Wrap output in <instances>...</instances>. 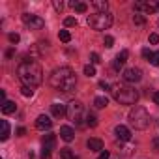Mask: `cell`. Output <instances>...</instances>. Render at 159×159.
<instances>
[{
	"label": "cell",
	"mask_w": 159,
	"mask_h": 159,
	"mask_svg": "<svg viewBox=\"0 0 159 159\" xmlns=\"http://www.w3.org/2000/svg\"><path fill=\"white\" fill-rule=\"evenodd\" d=\"M49 83L54 90L58 92H71L75 90L77 86V77H75V71L67 66H62V67H56L51 77H49Z\"/></svg>",
	"instance_id": "cell-1"
},
{
	"label": "cell",
	"mask_w": 159,
	"mask_h": 159,
	"mask_svg": "<svg viewBox=\"0 0 159 159\" xmlns=\"http://www.w3.org/2000/svg\"><path fill=\"white\" fill-rule=\"evenodd\" d=\"M17 77L21 79V83L25 86L34 88V86L41 84V81H43V71H41V67H39L38 62L25 60V62H21L17 66Z\"/></svg>",
	"instance_id": "cell-2"
},
{
	"label": "cell",
	"mask_w": 159,
	"mask_h": 159,
	"mask_svg": "<svg viewBox=\"0 0 159 159\" xmlns=\"http://www.w3.org/2000/svg\"><path fill=\"white\" fill-rule=\"evenodd\" d=\"M111 92H112V98L120 105H135L137 99H139V92L133 86H127V84H114Z\"/></svg>",
	"instance_id": "cell-3"
},
{
	"label": "cell",
	"mask_w": 159,
	"mask_h": 159,
	"mask_svg": "<svg viewBox=\"0 0 159 159\" xmlns=\"http://www.w3.org/2000/svg\"><path fill=\"white\" fill-rule=\"evenodd\" d=\"M150 112L144 109V107H140V105H137V107H133L131 109V112H129V124L135 127V129H146L148 125H150Z\"/></svg>",
	"instance_id": "cell-4"
},
{
	"label": "cell",
	"mask_w": 159,
	"mask_h": 159,
	"mask_svg": "<svg viewBox=\"0 0 159 159\" xmlns=\"http://www.w3.org/2000/svg\"><path fill=\"white\" fill-rule=\"evenodd\" d=\"M112 15L109 11L105 13H94V15H88V26L94 28V30H107L111 25H112Z\"/></svg>",
	"instance_id": "cell-5"
},
{
	"label": "cell",
	"mask_w": 159,
	"mask_h": 159,
	"mask_svg": "<svg viewBox=\"0 0 159 159\" xmlns=\"http://www.w3.org/2000/svg\"><path fill=\"white\" fill-rule=\"evenodd\" d=\"M66 116H67L73 124L81 125L83 120H84V105H83L81 101H71V103L67 105V112H66Z\"/></svg>",
	"instance_id": "cell-6"
},
{
	"label": "cell",
	"mask_w": 159,
	"mask_h": 159,
	"mask_svg": "<svg viewBox=\"0 0 159 159\" xmlns=\"http://www.w3.org/2000/svg\"><path fill=\"white\" fill-rule=\"evenodd\" d=\"M23 23L30 28V30H41L45 26V21L39 17V15H34V13H23Z\"/></svg>",
	"instance_id": "cell-7"
},
{
	"label": "cell",
	"mask_w": 159,
	"mask_h": 159,
	"mask_svg": "<svg viewBox=\"0 0 159 159\" xmlns=\"http://www.w3.org/2000/svg\"><path fill=\"white\" fill-rule=\"evenodd\" d=\"M135 11H144V13H153L159 11V2H152V0H139L133 4Z\"/></svg>",
	"instance_id": "cell-8"
},
{
	"label": "cell",
	"mask_w": 159,
	"mask_h": 159,
	"mask_svg": "<svg viewBox=\"0 0 159 159\" xmlns=\"http://www.w3.org/2000/svg\"><path fill=\"white\" fill-rule=\"evenodd\" d=\"M122 77H124L125 83H139L142 79V71L139 67H127V69H124Z\"/></svg>",
	"instance_id": "cell-9"
},
{
	"label": "cell",
	"mask_w": 159,
	"mask_h": 159,
	"mask_svg": "<svg viewBox=\"0 0 159 159\" xmlns=\"http://www.w3.org/2000/svg\"><path fill=\"white\" fill-rule=\"evenodd\" d=\"M114 133H116V139L122 140V142H129V140H131V131H129V127H125V125H116Z\"/></svg>",
	"instance_id": "cell-10"
},
{
	"label": "cell",
	"mask_w": 159,
	"mask_h": 159,
	"mask_svg": "<svg viewBox=\"0 0 159 159\" xmlns=\"http://www.w3.org/2000/svg\"><path fill=\"white\" fill-rule=\"evenodd\" d=\"M36 127H38V129H41V131L51 129V127H52V120H51L49 116L41 114V116H38V120H36Z\"/></svg>",
	"instance_id": "cell-11"
},
{
	"label": "cell",
	"mask_w": 159,
	"mask_h": 159,
	"mask_svg": "<svg viewBox=\"0 0 159 159\" xmlns=\"http://www.w3.org/2000/svg\"><path fill=\"white\" fill-rule=\"evenodd\" d=\"M60 139L66 140V142H71V140L75 139V131H73L69 125H62V127H60Z\"/></svg>",
	"instance_id": "cell-12"
},
{
	"label": "cell",
	"mask_w": 159,
	"mask_h": 159,
	"mask_svg": "<svg viewBox=\"0 0 159 159\" xmlns=\"http://www.w3.org/2000/svg\"><path fill=\"white\" fill-rule=\"evenodd\" d=\"M51 112H52L54 118H62V116L67 112V107L62 105V103H52V105H51Z\"/></svg>",
	"instance_id": "cell-13"
},
{
	"label": "cell",
	"mask_w": 159,
	"mask_h": 159,
	"mask_svg": "<svg viewBox=\"0 0 159 159\" xmlns=\"http://www.w3.org/2000/svg\"><path fill=\"white\" fill-rule=\"evenodd\" d=\"M54 146H56V135L54 133H47L45 137H43V148H47V150H54Z\"/></svg>",
	"instance_id": "cell-14"
},
{
	"label": "cell",
	"mask_w": 159,
	"mask_h": 159,
	"mask_svg": "<svg viewBox=\"0 0 159 159\" xmlns=\"http://www.w3.org/2000/svg\"><path fill=\"white\" fill-rule=\"evenodd\" d=\"M86 146L90 152H99V150H103V140L101 139H88Z\"/></svg>",
	"instance_id": "cell-15"
},
{
	"label": "cell",
	"mask_w": 159,
	"mask_h": 159,
	"mask_svg": "<svg viewBox=\"0 0 159 159\" xmlns=\"http://www.w3.org/2000/svg\"><path fill=\"white\" fill-rule=\"evenodd\" d=\"M90 6L96 10V13H105V11L109 10V4L105 2V0H94Z\"/></svg>",
	"instance_id": "cell-16"
},
{
	"label": "cell",
	"mask_w": 159,
	"mask_h": 159,
	"mask_svg": "<svg viewBox=\"0 0 159 159\" xmlns=\"http://www.w3.org/2000/svg\"><path fill=\"white\" fill-rule=\"evenodd\" d=\"M127 56H129V52H127L125 49H124V51H120V52L116 54V60H114V67L118 69L122 64H125V62H127Z\"/></svg>",
	"instance_id": "cell-17"
},
{
	"label": "cell",
	"mask_w": 159,
	"mask_h": 159,
	"mask_svg": "<svg viewBox=\"0 0 159 159\" xmlns=\"http://www.w3.org/2000/svg\"><path fill=\"white\" fill-rule=\"evenodd\" d=\"M69 6L75 11H79V13H86L88 11V4H84V2H77V0H73V2H69Z\"/></svg>",
	"instance_id": "cell-18"
},
{
	"label": "cell",
	"mask_w": 159,
	"mask_h": 159,
	"mask_svg": "<svg viewBox=\"0 0 159 159\" xmlns=\"http://www.w3.org/2000/svg\"><path fill=\"white\" fill-rule=\"evenodd\" d=\"M0 125H2L0 140H8V139H10V124H8V120H2V122H0Z\"/></svg>",
	"instance_id": "cell-19"
},
{
	"label": "cell",
	"mask_w": 159,
	"mask_h": 159,
	"mask_svg": "<svg viewBox=\"0 0 159 159\" xmlns=\"http://www.w3.org/2000/svg\"><path fill=\"white\" fill-rule=\"evenodd\" d=\"M15 111H17L15 101H6V103L2 105V112H4V114H13Z\"/></svg>",
	"instance_id": "cell-20"
},
{
	"label": "cell",
	"mask_w": 159,
	"mask_h": 159,
	"mask_svg": "<svg viewBox=\"0 0 159 159\" xmlns=\"http://www.w3.org/2000/svg\"><path fill=\"white\" fill-rule=\"evenodd\" d=\"M107 105H109V99H107L105 96H98V98L94 99V107H96V109H105Z\"/></svg>",
	"instance_id": "cell-21"
},
{
	"label": "cell",
	"mask_w": 159,
	"mask_h": 159,
	"mask_svg": "<svg viewBox=\"0 0 159 159\" xmlns=\"http://www.w3.org/2000/svg\"><path fill=\"white\" fill-rule=\"evenodd\" d=\"M60 159H79V157H75L69 148H62L60 150Z\"/></svg>",
	"instance_id": "cell-22"
},
{
	"label": "cell",
	"mask_w": 159,
	"mask_h": 159,
	"mask_svg": "<svg viewBox=\"0 0 159 159\" xmlns=\"http://www.w3.org/2000/svg\"><path fill=\"white\" fill-rule=\"evenodd\" d=\"M58 38H60V41H64V43H69V41H71L69 30H60V32H58Z\"/></svg>",
	"instance_id": "cell-23"
},
{
	"label": "cell",
	"mask_w": 159,
	"mask_h": 159,
	"mask_svg": "<svg viewBox=\"0 0 159 159\" xmlns=\"http://www.w3.org/2000/svg\"><path fill=\"white\" fill-rule=\"evenodd\" d=\"M21 94L25 96V98H32V94H34V88H30V86H21Z\"/></svg>",
	"instance_id": "cell-24"
},
{
	"label": "cell",
	"mask_w": 159,
	"mask_h": 159,
	"mask_svg": "<svg viewBox=\"0 0 159 159\" xmlns=\"http://www.w3.org/2000/svg\"><path fill=\"white\" fill-rule=\"evenodd\" d=\"M84 75H86V77H94V75H96V67H94L92 64L84 66Z\"/></svg>",
	"instance_id": "cell-25"
},
{
	"label": "cell",
	"mask_w": 159,
	"mask_h": 159,
	"mask_svg": "<svg viewBox=\"0 0 159 159\" xmlns=\"http://www.w3.org/2000/svg\"><path fill=\"white\" fill-rule=\"evenodd\" d=\"M86 125L96 127V125H98V118H96L94 114H88V116H86Z\"/></svg>",
	"instance_id": "cell-26"
},
{
	"label": "cell",
	"mask_w": 159,
	"mask_h": 159,
	"mask_svg": "<svg viewBox=\"0 0 159 159\" xmlns=\"http://www.w3.org/2000/svg\"><path fill=\"white\" fill-rule=\"evenodd\" d=\"M133 23H135V25H144V23H146V17L140 15V13H137V15H133Z\"/></svg>",
	"instance_id": "cell-27"
},
{
	"label": "cell",
	"mask_w": 159,
	"mask_h": 159,
	"mask_svg": "<svg viewBox=\"0 0 159 159\" xmlns=\"http://www.w3.org/2000/svg\"><path fill=\"white\" fill-rule=\"evenodd\" d=\"M64 25H66L67 28L77 26V19H75V17H66V19H64Z\"/></svg>",
	"instance_id": "cell-28"
},
{
	"label": "cell",
	"mask_w": 159,
	"mask_h": 159,
	"mask_svg": "<svg viewBox=\"0 0 159 159\" xmlns=\"http://www.w3.org/2000/svg\"><path fill=\"white\" fill-rule=\"evenodd\" d=\"M103 43H105V47H107V49H111V47L114 45V38H112V36H105Z\"/></svg>",
	"instance_id": "cell-29"
},
{
	"label": "cell",
	"mask_w": 159,
	"mask_h": 159,
	"mask_svg": "<svg viewBox=\"0 0 159 159\" xmlns=\"http://www.w3.org/2000/svg\"><path fill=\"white\" fill-rule=\"evenodd\" d=\"M90 62H92V64H99V62H101L99 54H98V52H92V54H90Z\"/></svg>",
	"instance_id": "cell-30"
},
{
	"label": "cell",
	"mask_w": 159,
	"mask_h": 159,
	"mask_svg": "<svg viewBox=\"0 0 159 159\" xmlns=\"http://www.w3.org/2000/svg\"><path fill=\"white\" fill-rule=\"evenodd\" d=\"M8 38H10L11 43H19V41H21V36H19V34H10Z\"/></svg>",
	"instance_id": "cell-31"
},
{
	"label": "cell",
	"mask_w": 159,
	"mask_h": 159,
	"mask_svg": "<svg viewBox=\"0 0 159 159\" xmlns=\"http://www.w3.org/2000/svg\"><path fill=\"white\" fill-rule=\"evenodd\" d=\"M150 43L152 45H157L159 43V34H150Z\"/></svg>",
	"instance_id": "cell-32"
},
{
	"label": "cell",
	"mask_w": 159,
	"mask_h": 159,
	"mask_svg": "<svg viewBox=\"0 0 159 159\" xmlns=\"http://www.w3.org/2000/svg\"><path fill=\"white\" fill-rule=\"evenodd\" d=\"M142 56H144L146 60H152V56H153V52H152L150 49H142Z\"/></svg>",
	"instance_id": "cell-33"
},
{
	"label": "cell",
	"mask_w": 159,
	"mask_h": 159,
	"mask_svg": "<svg viewBox=\"0 0 159 159\" xmlns=\"http://www.w3.org/2000/svg\"><path fill=\"white\" fill-rule=\"evenodd\" d=\"M41 159H51V150L43 148V150H41Z\"/></svg>",
	"instance_id": "cell-34"
},
{
	"label": "cell",
	"mask_w": 159,
	"mask_h": 159,
	"mask_svg": "<svg viewBox=\"0 0 159 159\" xmlns=\"http://www.w3.org/2000/svg\"><path fill=\"white\" fill-rule=\"evenodd\" d=\"M153 66H159V51L157 52H153V56H152V60H150Z\"/></svg>",
	"instance_id": "cell-35"
},
{
	"label": "cell",
	"mask_w": 159,
	"mask_h": 159,
	"mask_svg": "<svg viewBox=\"0 0 159 159\" xmlns=\"http://www.w3.org/2000/svg\"><path fill=\"white\" fill-rule=\"evenodd\" d=\"M152 148H153L155 152H159V137H153V140H152Z\"/></svg>",
	"instance_id": "cell-36"
},
{
	"label": "cell",
	"mask_w": 159,
	"mask_h": 159,
	"mask_svg": "<svg viewBox=\"0 0 159 159\" xmlns=\"http://www.w3.org/2000/svg\"><path fill=\"white\" fill-rule=\"evenodd\" d=\"M52 6H54V10H56V11H62V10H64V2H58V0H56Z\"/></svg>",
	"instance_id": "cell-37"
},
{
	"label": "cell",
	"mask_w": 159,
	"mask_h": 159,
	"mask_svg": "<svg viewBox=\"0 0 159 159\" xmlns=\"http://www.w3.org/2000/svg\"><path fill=\"white\" fill-rule=\"evenodd\" d=\"M109 155H111V153H109L107 150H103V152L99 153V157H98V159H109Z\"/></svg>",
	"instance_id": "cell-38"
},
{
	"label": "cell",
	"mask_w": 159,
	"mask_h": 159,
	"mask_svg": "<svg viewBox=\"0 0 159 159\" xmlns=\"http://www.w3.org/2000/svg\"><path fill=\"white\" fill-rule=\"evenodd\" d=\"M99 86H101L103 90H112V88L109 86V83H105V81H101V83H99Z\"/></svg>",
	"instance_id": "cell-39"
},
{
	"label": "cell",
	"mask_w": 159,
	"mask_h": 159,
	"mask_svg": "<svg viewBox=\"0 0 159 159\" xmlns=\"http://www.w3.org/2000/svg\"><path fill=\"white\" fill-rule=\"evenodd\" d=\"M17 135H19V137H25V135H26V129H25V127H19V129H17Z\"/></svg>",
	"instance_id": "cell-40"
},
{
	"label": "cell",
	"mask_w": 159,
	"mask_h": 159,
	"mask_svg": "<svg viewBox=\"0 0 159 159\" xmlns=\"http://www.w3.org/2000/svg\"><path fill=\"white\" fill-rule=\"evenodd\" d=\"M153 101L155 105H159V92H153Z\"/></svg>",
	"instance_id": "cell-41"
},
{
	"label": "cell",
	"mask_w": 159,
	"mask_h": 159,
	"mask_svg": "<svg viewBox=\"0 0 159 159\" xmlns=\"http://www.w3.org/2000/svg\"><path fill=\"white\" fill-rule=\"evenodd\" d=\"M6 56H8V58H11V56H13V49H10V51L6 52Z\"/></svg>",
	"instance_id": "cell-42"
},
{
	"label": "cell",
	"mask_w": 159,
	"mask_h": 159,
	"mask_svg": "<svg viewBox=\"0 0 159 159\" xmlns=\"http://www.w3.org/2000/svg\"><path fill=\"white\" fill-rule=\"evenodd\" d=\"M157 26H159V19H157Z\"/></svg>",
	"instance_id": "cell-43"
}]
</instances>
